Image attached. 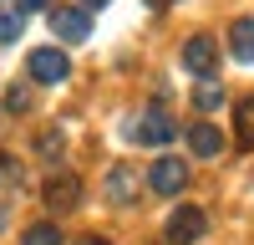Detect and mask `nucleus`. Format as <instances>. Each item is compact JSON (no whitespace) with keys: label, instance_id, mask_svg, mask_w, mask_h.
Wrapping results in <instances>:
<instances>
[{"label":"nucleus","instance_id":"nucleus-1","mask_svg":"<svg viewBox=\"0 0 254 245\" xmlns=\"http://www.w3.org/2000/svg\"><path fill=\"white\" fill-rule=\"evenodd\" d=\"M127 138L142 143V148H168V143L178 138V122L168 118L163 108H147V113H137V118H127Z\"/></svg>","mask_w":254,"mask_h":245},{"label":"nucleus","instance_id":"nucleus-2","mask_svg":"<svg viewBox=\"0 0 254 245\" xmlns=\"http://www.w3.org/2000/svg\"><path fill=\"white\" fill-rule=\"evenodd\" d=\"M31 77L41 82V87H56V82H66L71 77V61H66V51L61 46H41V51H31Z\"/></svg>","mask_w":254,"mask_h":245},{"label":"nucleus","instance_id":"nucleus-3","mask_svg":"<svg viewBox=\"0 0 254 245\" xmlns=\"http://www.w3.org/2000/svg\"><path fill=\"white\" fill-rule=\"evenodd\" d=\"M51 31H56V41H66V46H81V41L92 36V15L81 5H56L51 10Z\"/></svg>","mask_w":254,"mask_h":245},{"label":"nucleus","instance_id":"nucleus-4","mask_svg":"<svg viewBox=\"0 0 254 245\" xmlns=\"http://www.w3.org/2000/svg\"><path fill=\"white\" fill-rule=\"evenodd\" d=\"M147 189L163 194V199H173L178 189H188V163L183 158H158L153 169H147Z\"/></svg>","mask_w":254,"mask_h":245},{"label":"nucleus","instance_id":"nucleus-5","mask_svg":"<svg viewBox=\"0 0 254 245\" xmlns=\"http://www.w3.org/2000/svg\"><path fill=\"white\" fill-rule=\"evenodd\" d=\"M203 230H208V215L198 204H178L173 220H168V245H193Z\"/></svg>","mask_w":254,"mask_h":245},{"label":"nucleus","instance_id":"nucleus-6","mask_svg":"<svg viewBox=\"0 0 254 245\" xmlns=\"http://www.w3.org/2000/svg\"><path fill=\"white\" fill-rule=\"evenodd\" d=\"M183 67L193 72V77H208V72L219 67V46H214L208 36H188V41H183Z\"/></svg>","mask_w":254,"mask_h":245},{"label":"nucleus","instance_id":"nucleus-7","mask_svg":"<svg viewBox=\"0 0 254 245\" xmlns=\"http://www.w3.org/2000/svg\"><path fill=\"white\" fill-rule=\"evenodd\" d=\"M46 204H51V210H76V204H81V179L66 174V169L51 174L46 179Z\"/></svg>","mask_w":254,"mask_h":245},{"label":"nucleus","instance_id":"nucleus-8","mask_svg":"<svg viewBox=\"0 0 254 245\" xmlns=\"http://www.w3.org/2000/svg\"><path fill=\"white\" fill-rule=\"evenodd\" d=\"M188 148H193L198 158H219V153H224V133L203 118V122H193V128H188Z\"/></svg>","mask_w":254,"mask_h":245},{"label":"nucleus","instance_id":"nucleus-9","mask_svg":"<svg viewBox=\"0 0 254 245\" xmlns=\"http://www.w3.org/2000/svg\"><path fill=\"white\" fill-rule=\"evenodd\" d=\"M107 199L112 204H132L137 199V174L132 169H112L107 174Z\"/></svg>","mask_w":254,"mask_h":245},{"label":"nucleus","instance_id":"nucleus-10","mask_svg":"<svg viewBox=\"0 0 254 245\" xmlns=\"http://www.w3.org/2000/svg\"><path fill=\"white\" fill-rule=\"evenodd\" d=\"M229 46H234L239 61H254V15H239L229 26Z\"/></svg>","mask_w":254,"mask_h":245},{"label":"nucleus","instance_id":"nucleus-11","mask_svg":"<svg viewBox=\"0 0 254 245\" xmlns=\"http://www.w3.org/2000/svg\"><path fill=\"white\" fill-rule=\"evenodd\" d=\"M193 108H198V113H219V108H224V87L203 77L198 87H193Z\"/></svg>","mask_w":254,"mask_h":245},{"label":"nucleus","instance_id":"nucleus-12","mask_svg":"<svg viewBox=\"0 0 254 245\" xmlns=\"http://www.w3.org/2000/svg\"><path fill=\"white\" fill-rule=\"evenodd\" d=\"M20 31H26V15H20L15 5H0V46L20 41Z\"/></svg>","mask_w":254,"mask_h":245},{"label":"nucleus","instance_id":"nucleus-13","mask_svg":"<svg viewBox=\"0 0 254 245\" xmlns=\"http://www.w3.org/2000/svg\"><path fill=\"white\" fill-rule=\"evenodd\" d=\"M239 148H254V97L239 102Z\"/></svg>","mask_w":254,"mask_h":245},{"label":"nucleus","instance_id":"nucleus-14","mask_svg":"<svg viewBox=\"0 0 254 245\" xmlns=\"http://www.w3.org/2000/svg\"><path fill=\"white\" fill-rule=\"evenodd\" d=\"M20 245H61V230L56 225H31V230L20 235Z\"/></svg>","mask_w":254,"mask_h":245},{"label":"nucleus","instance_id":"nucleus-15","mask_svg":"<svg viewBox=\"0 0 254 245\" xmlns=\"http://www.w3.org/2000/svg\"><path fill=\"white\" fill-rule=\"evenodd\" d=\"M5 108H10V113H26V108H31V92H26V87H10V92H5Z\"/></svg>","mask_w":254,"mask_h":245},{"label":"nucleus","instance_id":"nucleus-16","mask_svg":"<svg viewBox=\"0 0 254 245\" xmlns=\"http://www.w3.org/2000/svg\"><path fill=\"white\" fill-rule=\"evenodd\" d=\"M0 179H5V184H20V163H15V158H0Z\"/></svg>","mask_w":254,"mask_h":245},{"label":"nucleus","instance_id":"nucleus-17","mask_svg":"<svg viewBox=\"0 0 254 245\" xmlns=\"http://www.w3.org/2000/svg\"><path fill=\"white\" fill-rule=\"evenodd\" d=\"M41 153L56 158V153H61V133H46V138H41Z\"/></svg>","mask_w":254,"mask_h":245},{"label":"nucleus","instance_id":"nucleus-18","mask_svg":"<svg viewBox=\"0 0 254 245\" xmlns=\"http://www.w3.org/2000/svg\"><path fill=\"white\" fill-rule=\"evenodd\" d=\"M46 5H51V0H15V10H20V15H31V10H46Z\"/></svg>","mask_w":254,"mask_h":245},{"label":"nucleus","instance_id":"nucleus-19","mask_svg":"<svg viewBox=\"0 0 254 245\" xmlns=\"http://www.w3.org/2000/svg\"><path fill=\"white\" fill-rule=\"evenodd\" d=\"M76 245H112V240H102V235H87V240H76Z\"/></svg>","mask_w":254,"mask_h":245},{"label":"nucleus","instance_id":"nucleus-20","mask_svg":"<svg viewBox=\"0 0 254 245\" xmlns=\"http://www.w3.org/2000/svg\"><path fill=\"white\" fill-rule=\"evenodd\" d=\"M97 5H107V0H81V10H97Z\"/></svg>","mask_w":254,"mask_h":245},{"label":"nucleus","instance_id":"nucleus-21","mask_svg":"<svg viewBox=\"0 0 254 245\" xmlns=\"http://www.w3.org/2000/svg\"><path fill=\"white\" fill-rule=\"evenodd\" d=\"M0 230H5V204H0Z\"/></svg>","mask_w":254,"mask_h":245}]
</instances>
